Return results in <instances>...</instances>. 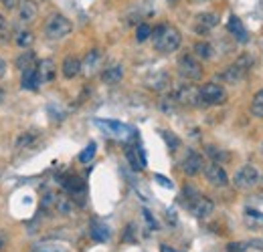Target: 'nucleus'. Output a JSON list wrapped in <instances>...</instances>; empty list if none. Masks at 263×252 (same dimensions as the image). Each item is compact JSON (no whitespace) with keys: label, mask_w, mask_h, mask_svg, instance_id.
I'll return each instance as SVG.
<instances>
[{"label":"nucleus","mask_w":263,"mask_h":252,"mask_svg":"<svg viewBox=\"0 0 263 252\" xmlns=\"http://www.w3.org/2000/svg\"><path fill=\"white\" fill-rule=\"evenodd\" d=\"M152 40L158 53H174L182 43V34L172 25H160L152 31Z\"/></svg>","instance_id":"1"},{"label":"nucleus","mask_w":263,"mask_h":252,"mask_svg":"<svg viewBox=\"0 0 263 252\" xmlns=\"http://www.w3.org/2000/svg\"><path fill=\"white\" fill-rule=\"evenodd\" d=\"M251 67H253V59H251L249 55H243L241 59H237L231 67H227V69L221 73V79H223L225 83L237 85V83H241V81L247 77V73L251 71Z\"/></svg>","instance_id":"2"},{"label":"nucleus","mask_w":263,"mask_h":252,"mask_svg":"<svg viewBox=\"0 0 263 252\" xmlns=\"http://www.w3.org/2000/svg\"><path fill=\"white\" fill-rule=\"evenodd\" d=\"M71 31H73V25L63 14H53L45 23V36L51 40H61L67 34H71Z\"/></svg>","instance_id":"3"},{"label":"nucleus","mask_w":263,"mask_h":252,"mask_svg":"<svg viewBox=\"0 0 263 252\" xmlns=\"http://www.w3.org/2000/svg\"><path fill=\"white\" fill-rule=\"evenodd\" d=\"M172 99L178 103V105H184V107H198L202 105L200 103V93H198V87L191 85V83H184V85H178L172 93Z\"/></svg>","instance_id":"4"},{"label":"nucleus","mask_w":263,"mask_h":252,"mask_svg":"<svg viewBox=\"0 0 263 252\" xmlns=\"http://www.w3.org/2000/svg\"><path fill=\"white\" fill-rule=\"evenodd\" d=\"M202 105H223L227 101V91L217 83H206L198 89Z\"/></svg>","instance_id":"5"},{"label":"nucleus","mask_w":263,"mask_h":252,"mask_svg":"<svg viewBox=\"0 0 263 252\" xmlns=\"http://www.w3.org/2000/svg\"><path fill=\"white\" fill-rule=\"evenodd\" d=\"M202 172H204L206 182L211 186H215V188H225L229 184V176H227V172H225V167L221 163H215V161L204 163L202 165Z\"/></svg>","instance_id":"6"},{"label":"nucleus","mask_w":263,"mask_h":252,"mask_svg":"<svg viewBox=\"0 0 263 252\" xmlns=\"http://www.w3.org/2000/svg\"><path fill=\"white\" fill-rule=\"evenodd\" d=\"M178 73L186 81H200L202 77V67L193 55H182L178 61Z\"/></svg>","instance_id":"7"},{"label":"nucleus","mask_w":263,"mask_h":252,"mask_svg":"<svg viewBox=\"0 0 263 252\" xmlns=\"http://www.w3.org/2000/svg\"><path fill=\"white\" fill-rule=\"evenodd\" d=\"M233 182H235V186L239 190H251L253 186H257L261 180H259L257 167H253V165H243L241 170H237Z\"/></svg>","instance_id":"8"},{"label":"nucleus","mask_w":263,"mask_h":252,"mask_svg":"<svg viewBox=\"0 0 263 252\" xmlns=\"http://www.w3.org/2000/svg\"><path fill=\"white\" fill-rule=\"evenodd\" d=\"M96 125H99L105 133L118 137V139H128L130 135H134V129L122 121H116V119H96Z\"/></svg>","instance_id":"9"},{"label":"nucleus","mask_w":263,"mask_h":252,"mask_svg":"<svg viewBox=\"0 0 263 252\" xmlns=\"http://www.w3.org/2000/svg\"><path fill=\"white\" fill-rule=\"evenodd\" d=\"M186 208L191 210V214L193 216H197V218H209L211 214H213V210H215V204L209 200V198H204V196H200L198 194L197 198H193L189 204H186Z\"/></svg>","instance_id":"10"},{"label":"nucleus","mask_w":263,"mask_h":252,"mask_svg":"<svg viewBox=\"0 0 263 252\" xmlns=\"http://www.w3.org/2000/svg\"><path fill=\"white\" fill-rule=\"evenodd\" d=\"M34 71H36V77H39V85H47V83H51L55 79L57 67L51 59H43V61L36 63Z\"/></svg>","instance_id":"11"},{"label":"nucleus","mask_w":263,"mask_h":252,"mask_svg":"<svg viewBox=\"0 0 263 252\" xmlns=\"http://www.w3.org/2000/svg\"><path fill=\"white\" fill-rule=\"evenodd\" d=\"M202 165H204L202 156L197 154V152H193V150H189L184 159H182V172L186 176H197L198 172H202Z\"/></svg>","instance_id":"12"},{"label":"nucleus","mask_w":263,"mask_h":252,"mask_svg":"<svg viewBox=\"0 0 263 252\" xmlns=\"http://www.w3.org/2000/svg\"><path fill=\"white\" fill-rule=\"evenodd\" d=\"M126 159H128V163L132 165V170H136V172H140V170H144L148 165L142 148H138V145H132V148L126 150Z\"/></svg>","instance_id":"13"},{"label":"nucleus","mask_w":263,"mask_h":252,"mask_svg":"<svg viewBox=\"0 0 263 252\" xmlns=\"http://www.w3.org/2000/svg\"><path fill=\"white\" fill-rule=\"evenodd\" d=\"M63 188L73 196V198H77V200H81L83 202V198H85V184L79 180V178H75V176H69V178H63Z\"/></svg>","instance_id":"14"},{"label":"nucleus","mask_w":263,"mask_h":252,"mask_svg":"<svg viewBox=\"0 0 263 252\" xmlns=\"http://www.w3.org/2000/svg\"><path fill=\"white\" fill-rule=\"evenodd\" d=\"M16 10H18V18L23 23H33L36 18V6L33 0H18Z\"/></svg>","instance_id":"15"},{"label":"nucleus","mask_w":263,"mask_h":252,"mask_svg":"<svg viewBox=\"0 0 263 252\" xmlns=\"http://www.w3.org/2000/svg\"><path fill=\"white\" fill-rule=\"evenodd\" d=\"M124 79V67L122 65H111L101 73V81L105 85H118Z\"/></svg>","instance_id":"16"},{"label":"nucleus","mask_w":263,"mask_h":252,"mask_svg":"<svg viewBox=\"0 0 263 252\" xmlns=\"http://www.w3.org/2000/svg\"><path fill=\"white\" fill-rule=\"evenodd\" d=\"M146 85L152 89V91H164L166 87L170 85V75L166 71H160V73H154L146 79Z\"/></svg>","instance_id":"17"},{"label":"nucleus","mask_w":263,"mask_h":252,"mask_svg":"<svg viewBox=\"0 0 263 252\" xmlns=\"http://www.w3.org/2000/svg\"><path fill=\"white\" fill-rule=\"evenodd\" d=\"M227 29H229V32L237 38V40H239V43H247V40H249V32H247V29L243 27L241 18L231 16L229 23H227Z\"/></svg>","instance_id":"18"},{"label":"nucleus","mask_w":263,"mask_h":252,"mask_svg":"<svg viewBox=\"0 0 263 252\" xmlns=\"http://www.w3.org/2000/svg\"><path fill=\"white\" fill-rule=\"evenodd\" d=\"M219 25V16L215 12H202L197 16V31L198 32H209Z\"/></svg>","instance_id":"19"},{"label":"nucleus","mask_w":263,"mask_h":252,"mask_svg":"<svg viewBox=\"0 0 263 252\" xmlns=\"http://www.w3.org/2000/svg\"><path fill=\"white\" fill-rule=\"evenodd\" d=\"M61 71H63V77H65V79H75V77L83 71V69H81V61L71 55V57H67L65 61H63Z\"/></svg>","instance_id":"20"},{"label":"nucleus","mask_w":263,"mask_h":252,"mask_svg":"<svg viewBox=\"0 0 263 252\" xmlns=\"http://www.w3.org/2000/svg\"><path fill=\"white\" fill-rule=\"evenodd\" d=\"M36 141H39V131H34V129H29V131H25L18 139H16V150L18 152H25V150H31L36 145Z\"/></svg>","instance_id":"21"},{"label":"nucleus","mask_w":263,"mask_h":252,"mask_svg":"<svg viewBox=\"0 0 263 252\" xmlns=\"http://www.w3.org/2000/svg\"><path fill=\"white\" fill-rule=\"evenodd\" d=\"M14 65H16V69H18V71H29V69H34V67H36V55H34L31 49H25V53L16 57Z\"/></svg>","instance_id":"22"},{"label":"nucleus","mask_w":263,"mask_h":252,"mask_svg":"<svg viewBox=\"0 0 263 252\" xmlns=\"http://www.w3.org/2000/svg\"><path fill=\"white\" fill-rule=\"evenodd\" d=\"M53 210H57L59 214H71L73 210H75V204H73V200L71 198H67L63 194H57V198H55V208Z\"/></svg>","instance_id":"23"},{"label":"nucleus","mask_w":263,"mask_h":252,"mask_svg":"<svg viewBox=\"0 0 263 252\" xmlns=\"http://www.w3.org/2000/svg\"><path fill=\"white\" fill-rule=\"evenodd\" d=\"M99 63H101V53H99L98 49H93V51H89L85 55V61L81 63V69H85L87 73H93L99 67Z\"/></svg>","instance_id":"24"},{"label":"nucleus","mask_w":263,"mask_h":252,"mask_svg":"<svg viewBox=\"0 0 263 252\" xmlns=\"http://www.w3.org/2000/svg\"><path fill=\"white\" fill-rule=\"evenodd\" d=\"M21 85H23V89H27V91L39 89V77H36V71H34V69L23 71V81H21Z\"/></svg>","instance_id":"25"},{"label":"nucleus","mask_w":263,"mask_h":252,"mask_svg":"<svg viewBox=\"0 0 263 252\" xmlns=\"http://www.w3.org/2000/svg\"><path fill=\"white\" fill-rule=\"evenodd\" d=\"M91 238L96 242H107L109 240V228L103 224H93L91 226Z\"/></svg>","instance_id":"26"},{"label":"nucleus","mask_w":263,"mask_h":252,"mask_svg":"<svg viewBox=\"0 0 263 252\" xmlns=\"http://www.w3.org/2000/svg\"><path fill=\"white\" fill-rule=\"evenodd\" d=\"M251 115L263 119V89L253 95V101H251Z\"/></svg>","instance_id":"27"},{"label":"nucleus","mask_w":263,"mask_h":252,"mask_svg":"<svg viewBox=\"0 0 263 252\" xmlns=\"http://www.w3.org/2000/svg\"><path fill=\"white\" fill-rule=\"evenodd\" d=\"M206 156H211V159H213L215 163H221V161L229 159V154L223 152V150H219L217 145H206Z\"/></svg>","instance_id":"28"},{"label":"nucleus","mask_w":263,"mask_h":252,"mask_svg":"<svg viewBox=\"0 0 263 252\" xmlns=\"http://www.w3.org/2000/svg\"><path fill=\"white\" fill-rule=\"evenodd\" d=\"M160 135H162V139L166 141V145H168L170 152H176V150L180 148V139H178L174 133H170V131H166V129H160Z\"/></svg>","instance_id":"29"},{"label":"nucleus","mask_w":263,"mask_h":252,"mask_svg":"<svg viewBox=\"0 0 263 252\" xmlns=\"http://www.w3.org/2000/svg\"><path fill=\"white\" fill-rule=\"evenodd\" d=\"M16 45L21 47V49H29L31 45L34 43V36H33V32L31 31H21L18 34H16Z\"/></svg>","instance_id":"30"},{"label":"nucleus","mask_w":263,"mask_h":252,"mask_svg":"<svg viewBox=\"0 0 263 252\" xmlns=\"http://www.w3.org/2000/svg\"><path fill=\"white\" fill-rule=\"evenodd\" d=\"M195 55L200 59H211L213 57V47L209 43H197L195 45Z\"/></svg>","instance_id":"31"},{"label":"nucleus","mask_w":263,"mask_h":252,"mask_svg":"<svg viewBox=\"0 0 263 252\" xmlns=\"http://www.w3.org/2000/svg\"><path fill=\"white\" fill-rule=\"evenodd\" d=\"M150 36H152V27H150V25H146V23L138 25V29H136V40H138V43H144V40H148Z\"/></svg>","instance_id":"32"},{"label":"nucleus","mask_w":263,"mask_h":252,"mask_svg":"<svg viewBox=\"0 0 263 252\" xmlns=\"http://www.w3.org/2000/svg\"><path fill=\"white\" fill-rule=\"evenodd\" d=\"M96 152H98V145L91 141V143H89V145L79 154V161H81V163H89L91 159L96 158Z\"/></svg>","instance_id":"33"},{"label":"nucleus","mask_w":263,"mask_h":252,"mask_svg":"<svg viewBox=\"0 0 263 252\" xmlns=\"http://www.w3.org/2000/svg\"><path fill=\"white\" fill-rule=\"evenodd\" d=\"M176 105H178V103H176V101L172 99V95H170V97H164V99H162V103H160L162 111H164V113H168V115H170V113H174Z\"/></svg>","instance_id":"34"},{"label":"nucleus","mask_w":263,"mask_h":252,"mask_svg":"<svg viewBox=\"0 0 263 252\" xmlns=\"http://www.w3.org/2000/svg\"><path fill=\"white\" fill-rule=\"evenodd\" d=\"M154 180H156V184H160L162 188L172 190V182H170L168 178H164V176H160V174H154Z\"/></svg>","instance_id":"35"},{"label":"nucleus","mask_w":263,"mask_h":252,"mask_svg":"<svg viewBox=\"0 0 263 252\" xmlns=\"http://www.w3.org/2000/svg\"><path fill=\"white\" fill-rule=\"evenodd\" d=\"M6 32H8V23H6V18L0 14V38H6Z\"/></svg>","instance_id":"36"},{"label":"nucleus","mask_w":263,"mask_h":252,"mask_svg":"<svg viewBox=\"0 0 263 252\" xmlns=\"http://www.w3.org/2000/svg\"><path fill=\"white\" fill-rule=\"evenodd\" d=\"M144 218H146V222L150 224V228H152V230H156V228H158V224H156V220L152 218V214H150L148 210H144Z\"/></svg>","instance_id":"37"},{"label":"nucleus","mask_w":263,"mask_h":252,"mask_svg":"<svg viewBox=\"0 0 263 252\" xmlns=\"http://www.w3.org/2000/svg\"><path fill=\"white\" fill-rule=\"evenodd\" d=\"M0 4H2L4 8H8V10H14L16 4H18V0H0Z\"/></svg>","instance_id":"38"},{"label":"nucleus","mask_w":263,"mask_h":252,"mask_svg":"<svg viewBox=\"0 0 263 252\" xmlns=\"http://www.w3.org/2000/svg\"><path fill=\"white\" fill-rule=\"evenodd\" d=\"M245 250V244H239V242H231L229 244V252H241Z\"/></svg>","instance_id":"39"},{"label":"nucleus","mask_w":263,"mask_h":252,"mask_svg":"<svg viewBox=\"0 0 263 252\" xmlns=\"http://www.w3.org/2000/svg\"><path fill=\"white\" fill-rule=\"evenodd\" d=\"M6 75V61L4 59H0V79Z\"/></svg>","instance_id":"40"},{"label":"nucleus","mask_w":263,"mask_h":252,"mask_svg":"<svg viewBox=\"0 0 263 252\" xmlns=\"http://www.w3.org/2000/svg\"><path fill=\"white\" fill-rule=\"evenodd\" d=\"M160 252H176V250L170 248V246H166V244H162V246H160Z\"/></svg>","instance_id":"41"},{"label":"nucleus","mask_w":263,"mask_h":252,"mask_svg":"<svg viewBox=\"0 0 263 252\" xmlns=\"http://www.w3.org/2000/svg\"><path fill=\"white\" fill-rule=\"evenodd\" d=\"M4 246H6V238L0 234V250H4Z\"/></svg>","instance_id":"42"},{"label":"nucleus","mask_w":263,"mask_h":252,"mask_svg":"<svg viewBox=\"0 0 263 252\" xmlns=\"http://www.w3.org/2000/svg\"><path fill=\"white\" fill-rule=\"evenodd\" d=\"M4 101V89H0V103Z\"/></svg>","instance_id":"43"},{"label":"nucleus","mask_w":263,"mask_h":252,"mask_svg":"<svg viewBox=\"0 0 263 252\" xmlns=\"http://www.w3.org/2000/svg\"><path fill=\"white\" fill-rule=\"evenodd\" d=\"M261 152H263V145H261Z\"/></svg>","instance_id":"44"}]
</instances>
